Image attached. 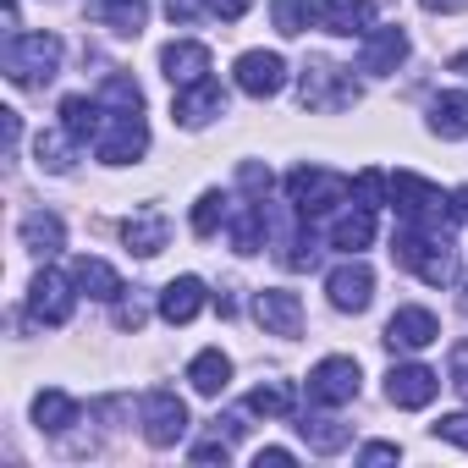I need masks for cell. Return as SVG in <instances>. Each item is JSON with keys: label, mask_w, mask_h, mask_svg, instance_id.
<instances>
[{"label": "cell", "mask_w": 468, "mask_h": 468, "mask_svg": "<svg viewBox=\"0 0 468 468\" xmlns=\"http://www.w3.org/2000/svg\"><path fill=\"white\" fill-rule=\"evenodd\" d=\"M430 133L435 138H468V94H435L430 100Z\"/></svg>", "instance_id": "d4e9b609"}, {"label": "cell", "mask_w": 468, "mask_h": 468, "mask_svg": "<svg viewBox=\"0 0 468 468\" xmlns=\"http://www.w3.org/2000/svg\"><path fill=\"white\" fill-rule=\"evenodd\" d=\"M122 238H127V249H133V254L154 260V254H160V249L171 243V220H165L160 209H138V215H127Z\"/></svg>", "instance_id": "e0dca14e"}, {"label": "cell", "mask_w": 468, "mask_h": 468, "mask_svg": "<svg viewBox=\"0 0 468 468\" xmlns=\"http://www.w3.org/2000/svg\"><path fill=\"white\" fill-rule=\"evenodd\" d=\"M320 23L331 28V34H369V23H375V0H325V12H320Z\"/></svg>", "instance_id": "603a6c76"}, {"label": "cell", "mask_w": 468, "mask_h": 468, "mask_svg": "<svg viewBox=\"0 0 468 468\" xmlns=\"http://www.w3.org/2000/svg\"><path fill=\"white\" fill-rule=\"evenodd\" d=\"M386 187H391V182H386L380 171H364V176L353 182V193H358V204H369V209L380 204V193H386Z\"/></svg>", "instance_id": "d590c367"}, {"label": "cell", "mask_w": 468, "mask_h": 468, "mask_svg": "<svg viewBox=\"0 0 468 468\" xmlns=\"http://www.w3.org/2000/svg\"><path fill=\"white\" fill-rule=\"evenodd\" d=\"M260 468H292V452L287 446H265L260 452Z\"/></svg>", "instance_id": "7bdbcfd3"}, {"label": "cell", "mask_w": 468, "mask_h": 468, "mask_svg": "<svg viewBox=\"0 0 468 468\" xmlns=\"http://www.w3.org/2000/svg\"><path fill=\"white\" fill-rule=\"evenodd\" d=\"M144 435L149 446H176L187 435V408L176 391H149L144 397Z\"/></svg>", "instance_id": "ba28073f"}, {"label": "cell", "mask_w": 468, "mask_h": 468, "mask_svg": "<svg viewBox=\"0 0 468 468\" xmlns=\"http://www.w3.org/2000/svg\"><path fill=\"white\" fill-rule=\"evenodd\" d=\"M402 61H408V34L402 28H375L364 39V50H358V72H375V78L397 72Z\"/></svg>", "instance_id": "9a60e30c"}, {"label": "cell", "mask_w": 468, "mask_h": 468, "mask_svg": "<svg viewBox=\"0 0 468 468\" xmlns=\"http://www.w3.org/2000/svg\"><path fill=\"white\" fill-rule=\"evenodd\" d=\"M397 457H402L397 441H369V446L358 452V463H369V468H375V463H397Z\"/></svg>", "instance_id": "74e56055"}, {"label": "cell", "mask_w": 468, "mask_h": 468, "mask_svg": "<svg viewBox=\"0 0 468 468\" xmlns=\"http://www.w3.org/2000/svg\"><path fill=\"white\" fill-rule=\"evenodd\" d=\"M243 187H249V193H254V198H265V193H271V171H265V165H254V160H249V165H243Z\"/></svg>", "instance_id": "f35d334b"}, {"label": "cell", "mask_w": 468, "mask_h": 468, "mask_svg": "<svg viewBox=\"0 0 468 468\" xmlns=\"http://www.w3.org/2000/svg\"><path fill=\"white\" fill-rule=\"evenodd\" d=\"M28 314H34V325H67L72 320V287L61 282V276H34V287H28Z\"/></svg>", "instance_id": "4fadbf2b"}, {"label": "cell", "mask_w": 468, "mask_h": 468, "mask_svg": "<svg viewBox=\"0 0 468 468\" xmlns=\"http://www.w3.org/2000/svg\"><path fill=\"white\" fill-rule=\"evenodd\" d=\"M435 435L441 441H452V446H463L468 452V413H446L441 424H435Z\"/></svg>", "instance_id": "8d00e7d4"}, {"label": "cell", "mask_w": 468, "mask_h": 468, "mask_svg": "<svg viewBox=\"0 0 468 468\" xmlns=\"http://www.w3.org/2000/svg\"><path fill=\"white\" fill-rule=\"evenodd\" d=\"M61 243H67V231H61V215H50V209H34L28 220H23V249L28 254H61Z\"/></svg>", "instance_id": "484cf974"}, {"label": "cell", "mask_w": 468, "mask_h": 468, "mask_svg": "<svg viewBox=\"0 0 468 468\" xmlns=\"http://www.w3.org/2000/svg\"><path fill=\"white\" fill-rule=\"evenodd\" d=\"M347 193H353V187H347L336 171H320V165H298V171L287 176V198H292V209H298L303 220H309V215L336 209Z\"/></svg>", "instance_id": "277c9868"}, {"label": "cell", "mask_w": 468, "mask_h": 468, "mask_svg": "<svg viewBox=\"0 0 468 468\" xmlns=\"http://www.w3.org/2000/svg\"><path fill=\"white\" fill-rule=\"evenodd\" d=\"M72 287H83L89 298H100V303H111V298H122L127 287H122V276L105 265V260H72Z\"/></svg>", "instance_id": "7402d4cb"}, {"label": "cell", "mask_w": 468, "mask_h": 468, "mask_svg": "<svg viewBox=\"0 0 468 468\" xmlns=\"http://www.w3.org/2000/svg\"><path fill=\"white\" fill-rule=\"evenodd\" d=\"M34 419H39V430L61 435L67 424H78V402H72L67 391H39V397H34Z\"/></svg>", "instance_id": "f1b7e54d"}, {"label": "cell", "mask_w": 468, "mask_h": 468, "mask_svg": "<svg viewBox=\"0 0 468 468\" xmlns=\"http://www.w3.org/2000/svg\"><path fill=\"white\" fill-rule=\"evenodd\" d=\"M220 105H226V94H220V83H193L187 94H176V105H171V116L182 122V127H204L209 116H220Z\"/></svg>", "instance_id": "d6986e66"}, {"label": "cell", "mask_w": 468, "mask_h": 468, "mask_svg": "<svg viewBox=\"0 0 468 468\" xmlns=\"http://www.w3.org/2000/svg\"><path fill=\"white\" fill-rule=\"evenodd\" d=\"M149 149L144 111H111V133H100V160L105 165H133Z\"/></svg>", "instance_id": "8992f818"}, {"label": "cell", "mask_w": 468, "mask_h": 468, "mask_svg": "<svg viewBox=\"0 0 468 468\" xmlns=\"http://www.w3.org/2000/svg\"><path fill=\"white\" fill-rule=\"evenodd\" d=\"M430 342H441V320L430 314V309H397L391 320H386V347H397V353H419V347H430Z\"/></svg>", "instance_id": "8fae6325"}, {"label": "cell", "mask_w": 468, "mask_h": 468, "mask_svg": "<svg viewBox=\"0 0 468 468\" xmlns=\"http://www.w3.org/2000/svg\"><path fill=\"white\" fill-rule=\"evenodd\" d=\"M160 67H165V78H171L176 89H193V83L209 78V50L193 45V39H176V45L160 50Z\"/></svg>", "instance_id": "2e32d148"}, {"label": "cell", "mask_w": 468, "mask_h": 468, "mask_svg": "<svg viewBox=\"0 0 468 468\" xmlns=\"http://www.w3.org/2000/svg\"><path fill=\"white\" fill-rule=\"evenodd\" d=\"M463 309H468V292H463Z\"/></svg>", "instance_id": "bcb514c9"}, {"label": "cell", "mask_w": 468, "mask_h": 468, "mask_svg": "<svg viewBox=\"0 0 468 468\" xmlns=\"http://www.w3.org/2000/svg\"><path fill=\"white\" fill-rule=\"evenodd\" d=\"M325 292H331V303H336L342 314H364L369 298H375V271L358 265V260H347V265H336V271L325 276Z\"/></svg>", "instance_id": "30bf717a"}, {"label": "cell", "mask_w": 468, "mask_h": 468, "mask_svg": "<svg viewBox=\"0 0 468 468\" xmlns=\"http://www.w3.org/2000/svg\"><path fill=\"white\" fill-rule=\"evenodd\" d=\"M89 17L105 23V28L122 34V39H138L144 23H149V6H144V0H89Z\"/></svg>", "instance_id": "ac0fdd59"}, {"label": "cell", "mask_w": 468, "mask_h": 468, "mask_svg": "<svg viewBox=\"0 0 468 468\" xmlns=\"http://www.w3.org/2000/svg\"><path fill=\"white\" fill-rule=\"evenodd\" d=\"M204 12H215V0H165V17H171L176 28H187V23H198Z\"/></svg>", "instance_id": "e575fe53"}, {"label": "cell", "mask_w": 468, "mask_h": 468, "mask_svg": "<svg viewBox=\"0 0 468 468\" xmlns=\"http://www.w3.org/2000/svg\"><path fill=\"white\" fill-rule=\"evenodd\" d=\"M265 231H271V215H265V198H254V204L238 209V220H231V243H238V254H260Z\"/></svg>", "instance_id": "83f0119b"}, {"label": "cell", "mask_w": 468, "mask_h": 468, "mask_svg": "<svg viewBox=\"0 0 468 468\" xmlns=\"http://www.w3.org/2000/svg\"><path fill=\"white\" fill-rule=\"evenodd\" d=\"M298 100L309 111H353L358 105V83L342 67H331V61H309L303 83H298Z\"/></svg>", "instance_id": "3957f363"}, {"label": "cell", "mask_w": 468, "mask_h": 468, "mask_svg": "<svg viewBox=\"0 0 468 468\" xmlns=\"http://www.w3.org/2000/svg\"><path fill=\"white\" fill-rule=\"evenodd\" d=\"M452 386H463V391H468V342H457V347H452Z\"/></svg>", "instance_id": "ab89813d"}, {"label": "cell", "mask_w": 468, "mask_h": 468, "mask_svg": "<svg viewBox=\"0 0 468 468\" xmlns=\"http://www.w3.org/2000/svg\"><path fill=\"white\" fill-rule=\"evenodd\" d=\"M282 83H287V61L276 50H243L238 56V89L243 94L271 100V94H282Z\"/></svg>", "instance_id": "9c48e42d"}, {"label": "cell", "mask_w": 468, "mask_h": 468, "mask_svg": "<svg viewBox=\"0 0 468 468\" xmlns=\"http://www.w3.org/2000/svg\"><path fill=\"white\" fill-rule=\"evenodd\" d=\"M271 12H276V28H282L287 39L309 34V23H314V6H309V0H271Z\"/></svg>", "instance_id": "1f68e13d"}, {"label": "cell", "mask_w": 468, "mask_h": 468, "mask_svg": "<svg viewBox=\"0 0 468 468\" xmlns=\"http://www.w3.org/2000/svg\"><path fill=\"white\" fill-rule=\"evenodd\" d=\"M67 144H78V138H72V133H67V127H61V133H39V144H34V149H39V165H45V171H56V176H61V171H67V165H72V160H67V154H72V149H67Z\"/></svg>", "instance_id": "d6a6232c"}, {"label": "cell", "mask_w": 468, "mask_h": 468, "mask_svg": "<svg viewBox=\"0 0 468 468\" xmlns=\"http://www.w3.org/2000/svg\"><path fill=\"white\" fill-rule=\"evenodd\" d=\"M435 391H441V375L424 369V364H397V369L386 375V397H391L397 408H430Z\"/></svg>", "instance_id": "7c38bea8"}, {"label": "cell", "mask_w": 468, "mask_h": 468, "mask_svg": "<svg viewBox=\"0 0 468 468\" xmlns=\"http://www.w3.org/2000/svg\"><path fill=\"white\" fill-rule=\"evenodd\" d=\"M187 380H193V391H198V397H220V391H226V380H231V358H226L220 347H204V353L187 364Z\"/></svg>", "instance_id": "cb8c5ba5"}, {"label": "cell", "mask_w": 468, "mask_h": 468, "mask_svg": "<svg viewBox=\"0 0 468 468\" xmlns=\"http://www.w3.org/2000/svg\"><path fill=\"white\" fill-rule=\"evenodd\" d=\"M424 12H441V17H452V12H468V0H424Z\"/></svg>", "instance_id": "ee69618b"}, {"label": "cell", "mask_w": 468, "mask_h": 468, "mask_svg": "<svg viewBox=\"0 0 468 468\" xmlns=\"http://www.w3.org/2000/svg\"><path fill=\"white\" fill-rule=\"evenodd\" d=\"M198 309H204V282H198V276H176V282L160 292V320H165V325H187Z\"/></svg>", "instance_id": "ffe728a7"}, {"label": "cell", "mask_w": 468, "mask_h": 468, "mask_svg": "<svg viewBox=\"0 0 468 468\" xmlns=\"http://www.w3.org/2000/svg\"><path fill=\"white\" fill-rule=\"evenodd\" d=\"M61 67V39L56 34H17L6 45V78L17 89H45Z\"/></svg>", "instance_id": "7a4b0ae2"}, {"label": "cell", "mask_w": 468, "mask_h": 468, "mask_svg": "<svg viewBox=\"0 0 468 468\" xmlns=\"http://www.w3.org/2000/svg\"><path fill=\"white\" fill-rule=\"evenodd\" d=\"M100 116H105V105L89 100V94H67V100H61V127H67L78 144H83V138H100V127H105Z\"/></svg>", "instance_id": "4316f807"}, {"label": "cell", "mask_w": 468, "mask_h": 468, "mask_svg": "<svg viewBox=\"0 0 468 468\" xmlns=\"http://www.w3.org/2000/svg\"><path fill=\"white\" fill-rule=\"evenodd\" d=\"M391 254H397V265H408L419 282H430V287H446L452 276H457V265H452V243L446 238H435L430 226H408L402 238L391 243Z\"/></svg>", "instance_id": "6da1fadb"}, {"label": "cell", "mask_w": 468, "mask_h": 468, "mask_svg": "<svg viewBox=\"0 0 468 468\" xmlns=\"http://www.w3.org/2000/svg\"><path fill=\"white\" fill-rule=\"evenodd\" d=\"M386 193H391V204H397V215H402L408 226H435V220H441V204H446V198H441L435 182H424V176H413V171H397Z\"/></svg>", "instance_id": "5b68a950"}, {"label": "cell", "mask_w": 468, "mask_h": 468, "mask_svg": "<svg viewBox=\"0 0 468 468\" xmlns=\"http://www.w3.org/2000/svg\"><path fill=\"white\" fill-rule=\"evenodd\" d=\"M452 215H457V220H468V187H457V193H452Z\"/></svg>", "instance_id": "f6af8a7d"}, {"label": "cell", "mask_w": 468, "mask_h": 468, "mask_svg": "<svg viewBox=\"0 0 468 468\" xmlns=\"http://www.w3.org/2000/svg\"><path fill=\"white\" fill-rule=\"evenodd\" d=\"M254 320H260L271 336H298V331H303V303H298V292L271 287V292L254 298Z\"/></svg>", "instance_id": "5bb4252c"}, {"label": "cell", "mask_w": 468, "mask_h": 468, "mask_svg": "<svg viewBox=\"0 0 468 468\" xmlns=\"http://www.w3.org/2000/svg\"><path fill=\"white\" fill-rule=\"evenodd\" d=\"M220 220H226V198H220V193H204V198L193 204V231H198V238H209Z\"/></svg>", "instance_id": "836d02e7"}, {"label": "cell", "mask_w": 468, "mask_h": 468, "mask_svg": "<svg viewBox=\"0 0 468 468\" xmlns=\"http://www.w3.org/2000/svg\"><path fill=\"white\" fill-rule=\"evenodd\" d=\"M116 325H122V331H138V325H144V309H138V303H116Z\"/></svg>", "instance_id": "60d3db41"}, {"label": "cell", "mask_w": 468, "mask_h": 468, "mask_svg": "<svg viewBox=\"0 0 468 468\" xmlns=\"http://www.w3.org/2000/svg\"><path fill=\"white\" fill-rule=\"evenodd\" d=\"M353 397H358V358H320L309 369V402L336 408V402H353Z\"/></svg>", "instance_id": "52a82bcc"}, {"label": "cell", "mask_w": 468, "mask_h": 468, "mask_svg": "<svg viewBox=\"0 0 468 468\" xmlns=\"http://www.w3.org/2000/svg\"><path fill=\"white\" fill-rule=\"evenodd\" d=\"M298 435L309 441V452H325V457H331V452H342V446L353 441V430H347V424H336V419H303V424H298Z\"/></svg>", "instance_id": "f546056e"}, {"label": "cell", "mask_w": 468, "mask_h": 468, "mask_svg": "<svg viewBox=\"0 0 468 468\" xmlns=\"http://www.w3.org/2000/svg\"><path fill=\"white\" fill-rule=\"evenodd\" d=\"M249 413H265V419H287V413H292V386H287V380L254 386V391H249Z\"/></svg>", "instance_id": "4dcf8cb0"}, {"label": "cell", "mask_w": 468, "mask_h": 468, "mask_svg": "<svg viewBox=\"0 0 468 468\" xmlns=\"http://www.w3.org/2000/svg\"><path fill=\"white\" fill-rule=\"evenodd\" d=\"M369 243H375V209H369V204H353V209L331 226V249L358 254V249H369Z\"/></svg>", "instance_id": "44dd1931"}, {"label": "cell", "mask_w": 468, "mask_h": 468, "mask_svg": "<svg viewBox=\"0 0 468 468\" xmlns=\"http://www.w3.org/2000/svg\"><path fill=\"white\" fill-rule=\"evenodd\" d=\"M193 463H226V441H204V446H193Z\"/></svg>", "instance_id": "b9f144b4"}]
</instances>
